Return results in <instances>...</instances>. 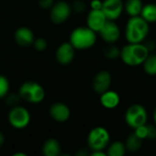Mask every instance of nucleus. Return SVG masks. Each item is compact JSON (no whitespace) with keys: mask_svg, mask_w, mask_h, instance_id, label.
Here are the masks:
<instances>
[{"mask_svg":"<svg viewBox=\"0 0 156 156\" xmlns=\"http://www.w3.org/2000/svg\"><path fill=\"white\" fill-rule=\"evenodd\" d=\"M150 51L144 43H128L121 48L120 58L122 62L130 67L143 65Z\"/></svg>","mask_w":156,"mask_h":156,"instance_id":"f03ea898","label":"nucleus"},{"mask_svg":"<svg viewBox=\"0 0 156 156\" xmlns=\"http://www.w3.org/2000/svg\"><path fill=\"white\" fill-rule=\"evenodd\" d=\"M33 46L36 50L43 51L48 48V42L44 37H37V38H35L33 42Z\"/></svg>","mask_w":156,"mask_h":156,"instance_id":"a878e982","label":"nucleus"},{"mask_svg":"<svg viewBox=\"0 0 156 156\" xmlns=\"http://www.w3.org/2000/svg\"><path fill=\"white\" fill-rule=\"evenodd\" d=\"M133 133L142 140H147L148 136V124H144L141 125L133 130Z\"/></svg>","mask_w":156,"mask_h":156,"instance_id":"393cba45","label":"nucleus"},{"mask_svg":"<svg viewBox=\"0 0 156 156\" xmlns=\"http://www.w3.org/2000/svg\"><path fill=\"white\" fill-rule=\"evenodd\" d=\"M72 8L65 1H59L51 6L50 19L55 24H62L70 16Z\"/></svg>","mask_w":156,"mask_h":156,"instance_id":"6e6552de","label":"nucleus"},{"mask_svg":"<svg viewBox=\"0 0 156 156\" xmlns=\"http://www.w3.org/2000/svg\"><path fill=\"white\" fill-rule=\"evenodd\" d=\"M97 41L96 32L89 27H80L72 30L69 42L75 49H88L92 48Z\"/></svg>","mask_w":156,"mask_h":156,"instance_id":"7ed1b4c3","label":"nucleus"},{"mask_svg":"<svg viewBox=\"0 0 156 156\" xmlns=\"http://www.w3.org/2000/svg\"><path fill=\"white\" fill-rule=\"evenodd\" d=\"M4 142H5V137H4L3 133H0V146L4 144Z\"/></svg>","mask_w":156,"mask_h":156,"instance_id":"f704fd0d","label":"nucleus"},{"mask_svg":"<svg viewBox=\"0 0 156 156\" xmlns=\"http://www.w3.org/2000/svg\"><path fill=\"white\" fill-rule=\"evenodd\" d=\"M110 141V133L102 126H97L91 129L87 138L88 146L91 151L105 150L108 147Z\"/></svg>","mask_w":156,"mask_h":156,"instance_id":"39448f33","label":"nucleus"},{"mask_svg":"<svg viewBox=\"0 0 156 156\" xmlns=\"http://www.w3.org/2000/svg\"><path fill=\"white\" fill-rule=\"evenodd\" d=\"M90 155L92 156H107V154L104 150H97V151H91Z\"/></svg>","mask_w":156,"mask_h":156,"instance_id":"473e14b6","label":"nucleus"},{"mask_svg":"<svg viewBox=\"0 0 156 156\" xmlns=\"http://www.w3.org/2000/svg\"><path fill=\"white\" fill-rule=\"evenodd\" d=\"M99 34L106 43L114 44L121 37V29L114 20H107Z\"/></svg>","mask_w":156,"mask_h":156,"instance_id":"9d476101","label":"nucleus"},{"mask_svg":"<svg viewBox=\"0 0 156 156\" xmlns=\"http://www.w3.org/2000/svg\"><path fill=\"white\" fill-rule=\"evenodd\" d=\"M143 143H144V140L140 139L134 133H132L127 136L124 144L128 152L136 153L141 150L143 146Z\"/></svg>","mask_w":156,"mask_h":156,"instance_id":"6ab92c4d","label":"nucleus"},{"mask_svg":"<svg viewBox=\"0 0 156 156\" xmlns=\"http://www.w3.org/2000/svg\"><path fill=\"white\" fill-rule=\"evenodd\" d=\"M38 5L43 9H48L54 5V0H38Z\"/></svg>","mask_w":156,"mask_h":156,"instance_id":"c85d7f7f","label":"nucleus"},{"mask_svg":"<svg viewBox=\"0 0 156 156\" xmlns=\"http://www.w3.org/2000/svg\"><path fill=\"white\" fill-rule=\"evenodd\" d=\"M112 80V75L109 71L107 70L99 71L93 78L92 89L96 93L101 94L110 89Z\"/></svg>","mask_w":156,"mask_h":156,"instance_id":"9b49d317","label":"nucleus"},{"mask_svg":"<svg viewBox=\"0 0 156 156\" xmlns=\"http://www.w3.org/2000/svg\"><path fill=\"white\" fill-rule=\"evenodd\" d=\"M156 139V125L150 124L148 125V136L147 140H155Z\"/></svg>","mask_w":156,"mask_h":156,"instance_id":"cd10ccee","label":"nucleus"},{"mask_svg":"<svg viewBox=\"0 0 156 156\" xmlns=\"http://www.w3.org/2000/svg\"><path fill=\"white\" fill-rule=\"evenodd\" d=\"M51 118L58 122H65L70 117V110L67 104L62 102H56L51 105L49 109Z\"/></svg>","mask_w":156,"mask_h":156,"instance_id":"4468645a","label":"nucleus"},{"mask_svg":"<svg viewBox=\"0 0 156 156\" xmlns=\"http://www.w3.org/2000/svg\"><path fill=\"white\" fill-rule=\"evenodd\" d=\"M75 57V48L70 42L62 43L56 50V59L61 65H68L72 62Z\"/></svg>","mask_w":156,"mask_h":156,"instance_id":"f8f14e48","label":"nucleus"},{"mask_svg":"<svg viewBox=\"0 0 156 156\" xmlns=\"http://www.w3.org/2000/svg\"><path fill=\"white\" fill-rule=\"evenodd\" d=\"M144 45L146 46V48H148V50L150 51V53L155 49V43H154V41H153V40H148V41H144Z\"/></svg>","mask_w":156,"mask_h":156,"instance_id":"2f4dec72","label":"nucleus"},{"mask_svg":"<svg viewBox=\"0 0 156 156\" xmlns=\"http://www.w3.org/2000/svg\"><path fill=\"white\" fill-rule=\"evenodd\" d=\"M102 12L108 20H117L124 11V2L122 0H103Z\"/></svg>","mask_w":156,"mask_h":156,"instance_id":"1a4fd4ad","label":"nucleus"},{"mask_svg":"<svg viewBox=\"0 0 156 156\" xmlns=\"http://www.w3.org/2000/svg\"><path fill=\"white\" fill-rule=\"evenodd\" d=\"M144 72L149 76H156V54H149L143 63Z\"/></svg>","mask_w":156,"mask_h":156,"instance_id":"4be33fe9","label":"nucleus"},{"mask_svg":"<svg viewBox=\"0 0 156 156\" xmlns=\"http://www.w3.org/2000/svg\"><path fill=\"white\" fill-rule=\"evenodd\" d=\"M10 84L8 80L4 75H0V99L7 96Z\"/></svg>","mask_w":156,"mask_h":156,"instance_id":"b1692460","label":"nucleus"},{"mask_svg":"<svg viewBox=\"0 0 156 156\" xmlns=\"http://www.w3.org/2000/svg\"><path fill=\"white\" fill-rule=\"evenodd\" d=\"M71 8L77 12V13H81L83 12L85 9H86V5H85V2L82 1V0H75L72 4V6Z\"/></svg>","mask_w":156,"mask_h":156,"instance_id":"bb28decb","label":"nucleus"},{"mask_svg":"<svg viewBox=\"0 0 156 156\" xmlns=\"http://www.w3.org/2000/svg\"><path fill=\"white\" fill-rule=\"evenodd\" d=\"M26 154H23V153H16L14 154V156H26Z\"/></svg>","mask_w":156,"mask_h":156,"instance_id":"e433bc0d","label":"nucleus"},{"mask_svg":"<svg viewBox=\"0 0 156 156\" xmlns=\"http://www.w3.org/2000/svg\"><path fill=\"white\" fill-rule=\"evenodd\" d=\"M88 154V152L85 150V149H80L78 153H77V155H80V156H84V155H87Z\"/></svg>","mask_w":156,"mask_h":156,"instance_id":"72a5a7b5","label":"nucleus"},{"mask_svg":"<svg viewBox=\"0 0 156 156\" xmlns=\"http://www.w3.org/2000/svg\"><path fill=\"white\" fill-rule=\"evenodd\" d=\"M29 112L21 106H14L8 113V122L10 125L17 130L26 128L30 122Z\"/></svg>","mask_w":156,"mask_h":156,"instance_id":"0eeeda50","label":"nucleus"},{"mask_svg":"<svg viewBox=\"0 0 156 156\" xmlns=\"http://www.w3.org/2000/svg\"><path fill=\"white\" fill-rule=\"evenodd\" d=\"M44 88L36 81H26L19 88V96L30 103H40L45 99Z\"/></svg>","mask_w":156,"mask_h":156,"instance_id":"423d86ee","label":"nucleus"},{"mask_svg":"<svg viewBox=\"0 0 156 156\" xmlns=\"http://www.w3.org/2000/svg\"><path fill=\"white\" fill-rule=\"evenodd\" d=\"M153 118H154V124L156 125V107L154 110V112H153Z\"/></svg>","mask_w":156,"mask_h":156,"instance_id":"c9c22d12","label":"nucleus"},{"mask_svg":"<svg viewBox=\"0 0 156 156\" xmlns=\"http://www.w3.org/2000/svg\"><path fill=\"white\" fill-rule=\"evenodd\" d=\"M19 97H20V96L14 95V94L9 95V96L7 97V99H6V101H7V103H8L9 105H11V106H16V105L17 104V102H18V98H19Z\"/></svg>","mask_w":156,"mask_h":156,"instance_id":"c756f323","label":"nucleus"},{"mask_svg":"<svg viewBox=\"0 0 156 156\" xmlns=\"http://www.w3.org/2000/svg\"><path fill=\"white\" fill-rule=\"evenodd\" d=\"M144 19H145L149 24L156 22V3H149L144 5L141 15Z\"/></svg>","mask_w":156,"mask_h":156,"instance_id":"412c9836","label":"nucleus"},{"mask_svg":"<svg viewBox=\"0 0 156 156\" xmlns=\"http://www.w3.org/2000/svg\"><path fill=\"white\" fill-rule=\"evenodd\" d=\"M106 149L108 156H124L127 152L124 143L121 141H115L112 144L110 143Z\"/></svg>","mask_w":156,"mask_h":156,"instance_id":"aec40b11","label":"nucleus"},{"mask_svg":"<svg viewBox=\"0 0 156 156\" xmlns=\"http://www.w3.org/2000/svg\"><path fill=\"white\" fill-rule=\"evenodd\" d=\"M104 57L108 59H111V60H113V59H116L118 58H120V55H121V49L113 45V44H110V46H108L105 49H104Z\"/></svg>","mask_w":156,"mask_h":156,"instance_id":"5701e85b","label":"nucleus"},{"mask_svg":"<svg viewBox=\"0 0 156 156\" xmlns=\"http://www.w3.org/2000/svg\"><path fill=\"white\" fill-rule=\"evenodd\" d=\"M144 3L142 0H126L124 2V11L130 16H140Z\"/></svg>","mask_w":156,"mask_h":156,"instance_id":"a211bd4d","label":"nucleus"},{"mask_svg":"<svg viewBox=\"0 0 156 156\" xmlns=\"http://www.w3.org/2000/svg\"><path fill=\"white\" fill-rule=\"evenodd\" d=\"M15 41L23 48H27L33 44L35 40V36L33 31L26 27H21L15 31L14 34Z\"/></svg>","mask_w":156,"mask_h":156,"instance_id":"2eb2a0df","label":"nucleus"},{"mask_svg":"<svg viewBox=\"0 0 156 156\" xmlns=\"http://www.w3.org/2000/svg\"><path fill=\"white\" fill-rule=\"evenodd\" d=\"M107 20L101 9H91L87 16V27L97 33L101 29Z\"/></svg>","mask_w":156,"mask_h":156,"instance_id":"ddd939ff","label":"nucleus"},{"mask_svg":"<svg viewBox=\"0 0 156 156\" xmlns=\"http://www.w3.org/2000/svg\"><path fill=\"white\" fill-rule=\"evenodd\" d=\"M150 31L149 23L141 16H130L124 29V37L128 43H143Z\"/></svg>","mask_w":156,"mask_h":156,"instance_id":"f257e3e1","label":"nucleus"},{"mask_svg":"<svg viewBox=\"0 0 156 156\" xmlns=\"http://www.w3.org/2000/svg\"><path fill=\"white\" fill-rule=\"evenodd\" d=\"M102 7V1L101 0H91L90 2V8L91 9H101Z\"/></svg>","mask_w":156,"mask_h":156,"instance_id":"7c9ffc66","label":"nucleus"},{"mask_svg":"<svg viewBox=\"0 0 156 156\" xmlns=\"http://www.w3.org/2000/svg\"><path fill=\"white\" fill-rule=\"evenodd\" d=\"M100 95H101L100 102L102 105V107L105 109L108 110L115 109L119 106L121 102V97L119 93L116 92L115 90H112L109 89L108 90L104 91Z\"/></svg>","mask_w":156,"mask_h":156,"instance_id":"dca6fc26","label":"nucleus"},{"mask_svg":"<svg viewBox=\"0 0 156 156\" xmlns=\"http://www.w3.org/2000/svg\"><path fill=\"white\" fill-rule=\"evenodd\" d=\"M60 144L54 138L48 139L42 147V153L45 156H58L60 154Z\"/></svg>","mask_w":156,"mask_h":156,"instance_id":"f3484780","label":"nucleus"},{"mask_svg":"<svg viewBox=\"0 0 156 156\" xmlns=\"http://www.w3.org/2000/svg\"><path fill=\"white\" fill-rule=\"evenodd\" d=\"M148 120V112L145 107L139 103H133L130 105L124 113V121L126 124L132 128L135 129L141 125L146 124Z\"/></svg>","mask_w":156,"mask_h":156,"instance_id":"20e7f679","label":"nucleus"}]
</instances>
